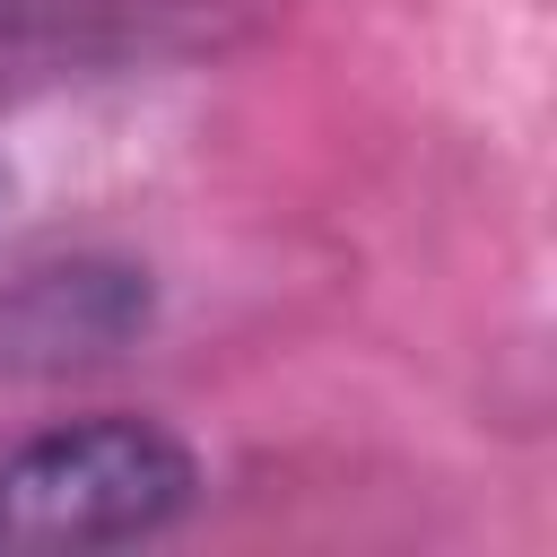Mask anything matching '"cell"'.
Returning <instances> with one entry per match:
<instances>
[{
  "label": "cell",
  "instance_id": "obj_1",
  "mask_svg": "<svg viewBox=\"0 0 557 557\" xmlns=\"http://www.w3.org/2000/svg\"><path fill=\"white\" fill-rule=\"evenodd\" d=\"M200 487V461L157 418H70L0 461V548H122L165 531Z\"/></svg>",
  "mask_w": 557,
  "mask_h": 557
}]
</instances>
